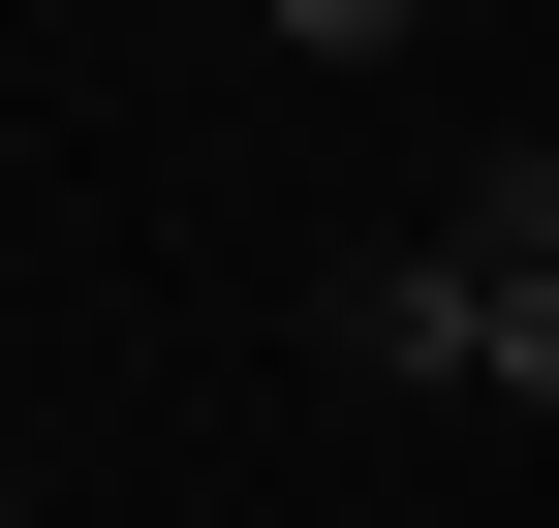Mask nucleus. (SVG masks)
Returning <instances> with one entry per match:
<instances>
[{"label":"nucleus","instance_id":"nucleus-1","mask_svg":"<svg viewBox=\"0 0 559 528\" xmlns=\"http://www.w3.org/2000/svg\"><path fill=\"white\" fill-rule=\"evenodd\" d=\"M280 62H404V0H280Z\"/></svg>","mask_w":559,"mask_h":528}]
</instances>
